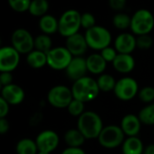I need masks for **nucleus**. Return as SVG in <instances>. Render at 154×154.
I'll use <instances>...</instances> for the list:
<instances>
[{
    "mask_svg": "<svg viewBox=\"0 0 154 154\" xmlns=\"http://www.w3.org/2000/svg\"><path fill=\"white\" fill-rule=\"evenodd\" d=\"M71 91L73 98L86 103L96 99L100 92V89L97 80L86 76L74 81Z\"/></svg>",
    "mask_w": 154,
    "mask_h": 154,
    "instance_id": "obj_1",
    "label": "nucleus"
},
{
    "mask_svg": "<svg viewBox=\"0 0 154 154\" xmlns=\"http://www.w3.org/2000/svg\"><path fill=\"white\" fill-rule=\"evenodd\" d=\"M103 128V121L95 112L87 111L79 117L78 129L82 133L86 139L98 138Z\"/></svg>",
    "mask_w": 154,
    "mask_h": 154,
    "instance_id": "obj_2",
    "label": "nucleus"
},
{
    "mask_svg": "<svg viewBox=\"0 0 154 154\" xmlns=\"http://www.w3.org/2000/svg\"><path fill=\"white\" fill-rule=\"evenodd\" d=\"M81 27V14L77 10H68L59 19L58 32L63 37H69L79 32Z\"/></svg>",
    "mask_w": 154,
    "mask_h": 154,
    "instance_id": "obj_3",
    "label": "nucleus"
},
{
    "mask_svg": "<svg viewBox=\"0 0 154 154\" xmlns=\"http://www.w3.org/2000/svg\"><path fill=\"white\" fill-rule=\"evenodd\" d=\"M85 38L88 47L96 51H102L108 47L112 41L110 32L106 28L98 25L86 30Z\"/></svg>",
    "mask_w": 154,
    "mask_h": 154,
    "instance_id": "obj_4",
    "label": "nucleus"
},
{
    "mask_svg": "<svg viewBox=\"0 0 154 154\" xmlns=\"http://www.w3.org/2000/svg\"><path fill=\"white\" fill-rule=\"evenodd\" d=\"M154 27V17L152 14L146 9L136 11L132 16L131 30L136 35L149 34Z\"/></svg>",
    "mask_w": 154,
    "mask_h": 154,
    "instance_id": "obj_5",
    "label": "nucleus"
},
{
    "mask_svg": "<svg viewBox=\"0 0 154 154\" xmlns=\"http://www.w3.org/2000/svg\"><path fill=\"white\" fill-rule=\"evenodd\" d=\"M125 133L121 126L108 125L104 127L98 136V143L106 149H115L125 142Z\"/></svg>",
    "mask_w": 154,
    "mask_h": 154,
    "instance_id": "obj_6",
    "label": "nucleus"
},
{
    "mask_svg": "<svg viewBox=\"0 0 154 154\" xmlns=\"http://www.w3.org/2000/svg\"><path fill=\"white\" fill-rule=\"evenodd\" d=\"M72 59V54L66 47L53 48L47 52V65L55 70L66 69Z\"/></svg>",
    "mask_w": 154,
    "mask_h": 154,
    "instance_id": "obj_7",
    "label": "nucleus"
},
{
    "mask_svg": "<svg viewBox=\"0 0 154 154\" xmlns=\"http://www.w3.org/2000/svg\"><path fill=\"white\" fill-rule=\"evenodd\" d=\"M48 102L56 108H65L73 100L71 89L68 87L59 85L50 89L47 96Z\"/></svg>",
    "mask_w": 154,
    "mask_h": 154,
    "instance_id": "obj_8",
    "label": "nucleus"
},
{
    "mask_svg": "<svg viewBox=\"0 0 154 154\" xmlns=\"http://www.w3.org/2000/svg\"><path fill=\"white\" fill-rule=\"evenodd\" d=\"M12 46L21 54H28L34 49V39L25 29H16L11 37Z\"/></svg>",
    "mask_w": 154,
    "mask_h": 154,
    "instance_id": "obj_9",
    "label": "nucleus"
},
{
    "mask_svg": "<svg viewBox=\"0 0 154 154\" xmlns=\"http://www.w3.org/2000/svg\"><path fill=\"white\" fill-rule=\"evenodd\" d=\"M137 81L130 77H125L116 81L114 92L117 98L123 101H129L133 99L138 93Z\"/></svg>",
    "mask_w": 154,
    "mask_h": 154,
    "instance_id": "obj_10",
    "label": "nucleus"
},
{
    "mask_svg": "<svg viewBox=\"0 0 154 154\" xmlns=\"http://www.w3.org/2000/svg\"><path fill=\"white\" fill-rule=\"evenodd\" d=\"M20 61V53L13 46H5L0 49V71L12 72Z\"/></svg>",
    "mask_w": 154,
    "mask_h": 154,
    "instance_id": "obj_11",
    "label": "nucleus"
},
{
    "mask_svg": "<svg viewBox=\"0 0 154 154\" xmlns=\"http://www.w3.org/2000/svg\"><path fill=\"white\" fill-rule=\"evenodd\" d=\"M36 144L39 152H52L59 145L60 138L57 133L51 130H45L40 133L36 138Z\"/></svg>",
    "mask_w": 154,
    "mask_h": 154,
    "instance_id": "obj_12",
    "label": "nucleus"
},
{
    "mask_svg": "<svg viewBox=\"0 0 154 154\" xmlns=\"http://www.w3.org/2000/svg\"><path fill=\"white\" fill-rule=\"evenodd\" d=\"M87 60L80 57H73L70 63L66 69V74L70 80L76 81L86 77L88 72Z\"/></svg>",
    "mask_w": 154,
    "mask_h": 154,
    "instance_id": "obj_13",
    "label": "nucleus"
},
{
    "mask_svg": "<svg viewBox=\"0 0 154 154\" xmlns=\"http://www.w3.org/2000/svg\"><path fill=\"white\" fill-rule=\"evenodd\" d=\"M66 48L69 51L72 56L74 57L82 56L88 48L85 35H82L78 32L74 35L68 37L66 42Z\"/></svg>",
    "mask_w": 154,
    "mask_h": 154,
    "instance_id": "obj_14",
    "label": "nucleus"
},
{
    "mask_svg": "<svg viewBox=\"0 0 154 154\" xmlns=\"http://www.w3.org/2000/svg\"><path fill=\"white\" fill-rule=\"evenodd\" d=\"M1 97H3L9 105H19L24 99V91L20 86L10 84L3 87Z\"/></svg>",
    "mask_w": 154,
    "mask_h": 154,
    "instance_id": "obj_15",
    "label": "nucleus"
},
{
    "mask_svg": "<svg viewBox=\"0 0 154 154\" xmlns=\"http://www.w3.org/2000/svg\"><path fill=\"white\" fill-rule=\"evenodd\" d=\"M136 47V38L131 33H121L115 42V48L118 53L131 54Z\"/></svg>",
    "mask_w": 154,
    "mask_h": 154,
    "instance_id": "obj_16",
    "label": "nucleus"
},
{
    "mask_svg": "<svg viewBox=\"0 0 154 154\" xmlns=\"http://www.w3.org/2000/svg\"><path fill=\"white\" fill-rule=\"evenodd\" d=\"M141 124L142 122L139 116L130 114V115H126L122 119L121 128L125 135L129 137H133V136H136L139 134L141 130Z\"/></svg>",
    "mask_w": 154,
    "mask_h": 154,
    "instance_id": "obj_17",
    "label": "nucleus"
},
{
    "mask_svg": "<svg viewBox=\"0 0 154 154\" xmlns=\"http://www.w3.org/2000/svg\"><path fill=\"white\" fill-rule=\"evenodd\" d=\"M112 63L115 69L120 73H129L135 66V61L133 56L125 53H118Z\"/></svg>",
    "mask_w": 154,
    "mask_h": 154,
    "instance_id": "obj_18",
    "label": "nucleus"
},
{
    "mask_svg": "<svg viewBox=\"0 0 154 154\" xmlns=\"http://www.w3.org/2000/svg\"><path fill=\"white\" fill-rule=\"evenodd\" d=\"M88 70L92 74H102L106 68V61L101 54L94 53L87 58Z\"/></svg>",
    "mask_w": 154,
    "mask_h": 154,
    "instance_id": "obj_19",
    "label": "nucleus"
},
{
    "mask_svg": "<svg viewBox=\"0 0 154 154\" xmlns=\"http://www.w3.org/2000/svg\"><path fill=\"white\" fill-rule=\"evenodd\" d=\"M123 154H143V142L136 136L128 137L122 144Z\"/></svg>",
    "mask_w": 154,
    "mask_h": 154,
    "instance_id": "obj_20",
    "label": "nucleus"
},
{
    "mask_svg": "<svg viewBox=\"0 0 154 154\" xmlns=\"http://www.w3.org/2000/svg\"><path fill=\"white\" fill-rule=\"evenodd\" d=\"M39 26L44 34H52L59 30V21L51 14H45L41 17Z\"/></svg>",
    "mask_w": 154,
    "mask_h": 154,
    "instance_id": "obj_21",
    "label": "nucleus"
},
{
    "mask_svg": "<svg viewBox=\"0 0 154 154\" xmlns=\"http://www.w3.org/2000/svg\"><path fill=\"white\" fill-rule=\"evenodd\" d=\"M26 61L33 69H41L47 64V53L33 50L27 54Z\"/></svg>",
    "mask_w": 154,
    "mask_h": 154,
    "instance_id": "obj_22",
    "label": "nucleus"
},
{
    "mask_svg": "<svg viewBox=\"0 0 154 154\" xmlns=\"http://www.w3.org/2000/svg\"><path fill=\"white\" fill-rule=\"evenodd\" d=\"M86 138L79 129H70L65 133L64 141L69 147H80Z\"/></svg>",
    "mask_w": 154,
    "mask_h": 154,
    "instance_id": "obj_23",
    "label": "nucleus"
},
{
    "mask_svg": "<svg viewBox=\"0 0 154 154\" xmlns=\"http://www.w3.org/2000/svg\"><path fill=\"white\" fill-rule=\"evenodd\" d=\"M39 152L36 142L24 138L20 140L16 144V152L17 154H37Z\"/></svg>",
    "mask_w": 154,
    "mask_h": 154,
    "instance_id": "obj_24",
    "label": "nucleus"
},
{
    "mask_svg": "<svg viewBox=\"0 0 154 154\" xmlns=\"http://www.w3.org/2000/svg\"><path fill=\"white\" fill-rule=\"evenodd\" d=\"M49 9V3L47 0H32L29 13L33 16H43Z\"/></svg>",
    "mask_w": 154,
    "mask_h": 154,
    "instance_id": "obj_25",
    "label": "nucleus"
},
{
    "mask_svg": "<svg viewBox=\"0 0 154 154\" xmlns=\"http://www.w3.org/2000/svg\"><path fill=\"white\" fill-rule=\"evenodd\" d=\"M97 81L100 91L103 92L114 91L116 85V81L115 78L109 74H101Z\"/></svg>",
    "mask_w": 154,
    "mask_h": 154,
    "instance_id": "obj_26",
    "label": "nucleus"
},
{
    "mask_svg": "<svg viewBox=\"0 0 154 154\" xmlns=\"http://www.w3.org/2000/svg\"><path fill=\"white\" fill-rule=\"evenodd\" d=\"M52 41L48 34H41L34 38V49L42 52H49L51 50Z\"/></svg>",
    "mask_w": 154,
    "mask_h": 154,
    "instance_id": "obj_27",
    "label": "nucleus"
},
{
    "mask_svg": "<svg viewBox=\"0 0 154 154\" xmlns=\"http://www.w3.org/2000/svg\"><path fill=\"white\" fill-rule=\"evenodd\" d=\"M139 118L142 124L146 125H154V104L144 106L139 113Z\"/></svg>",
    "mask_w": 154,
    "mask_h": 154,
    "instance_id": "obj_28",
    "label": "nucleus"
},
{
    "mask_svg": "<svg viewBox=\"0 0 154 154\" xmlns=\"http://www.w3.org/2000/svg\"><path fill=\"white\" fill-rule=\"evenodd\" d=\"M131 22H132V17H130L128 14L124 13H119L116 14L113 18L114 25L119 30H125L131 27Z\"/></svg>",
    "mask_w": 154,
    "mask_h": 154,
    "instance_id": "obj_29",
    "label": "nucleus"
},
{
    "mask_svg": "<svg viewBox=\"0 0 154 154\" xmlns=\"http://www.w3.org/2000/svg\"><path fill=\"white\" fill-rule=\"evenodd\" d=\"M84 104H85L84 102L73 98L71 103L67 107L69 115H71L72 116H79V117L84 113V109H85Z\"/></svg>",
    "mask_w": 154,
    "mask_h": 154,
    "instance_id": "obj_30",
    "label": "nucleus"
},
{
    "mask_svg": "<svg viewBox=\"0 0 154 154\" xmlns=\"http://www.w3.org/2000/svg\"><path fill=\"white\" fill-rule=\"evenodd\" d=\"M32 0H8L11 8L18 13H23L29 10Z\"/></svg>",
    "mask_w": 154,
    "mask_h": 154,
    "instance_id": "obj_31",
    "label": "nucleus"
},
{
    "mask_svg": "<svg viewBox=\"0 0 154 154\" xmlns=\"http://www.w3.org/2000/svg\"><path fill=\"white\" fill-rule=\"evenodd\" d=\"M152 38L149 34L138 35L136 38V46L141 50H148L152 45Z\"/></svg>",
    "mask_w": 154,
    "mask_h": 154,
    "instance_id": "obj_32",
    "label": "nucleus"
},
{
    "mask_svg": "<svg viewBox=\"0 0 154 154\" xmlns=\"http://www.w3.org/2000/svg\"><path fill=\"white\" fill-rule=\"evenodd\" d=\"M139 98L144 103H151L154 100V88L145 87L139 92Z\"/></svg>",
    "mask_w": 154,
    "mask_h": 154,
    "instance_id": "obj_33",
    "label": "nucleus"
},
{
    "mask_svg": "<svg viewBox=\"0 0 154 154\" xmlns=\"http://www.w3.org/2000/svg\"><path fill=\"white\" fill-rule=\"evenodd\" d=\"M95 23H96V19L92 14L84 13L81 14V27L85 28L86 30H88L94 27L96 25Z\"/></svg>",
    "mask_w": 154,
    "mask_h": 154,
    "instance_id": "obj_34",
    "label": "nucleus"
},
{
    "mask_svg": "<svg viewBox=\"0 0 154 154\" xmlns=\"http://www.w3.org/2000/svg\"><path fill=\"white\" fill-rule=\"evenodd\" d=\"M100 54L102 55V57L105 59V60H106V62H113L114 60L116 59V57L117 56L118 52L116 51V49L111 48V47L108 46V47L103 49V50L101 51V53H100Z\"/></svg>",
    "mask_w": 154,
    "mask_h": 154,
    "instance_id": "obj_35",
    "label": "nucleus"
},
{
    "mask_svg": "<svg viewBox=\"0 0 154 154\" xmlns=\"http://www.w3.org/2000/svg\"><path fill=\"white\" fill-rule=\"evenodd\" d=\"M0 84L2 87L13 84V75L11 72H1L0 75Z\"/></svg>",
    "mask_w": 154,
    "mask_h": 154,
    "instance_id": "obj_36",
    "label": "nucleus"
},
{
    "mask_svg": "<svg viewBox=\"0 0 154 154\" xmlns=\"http://www.w3.org/2000/svg\"><path fill=\"white\" fill-rule=\"evenodd\" d=\"M9 112V104L3 98L0 97V118H5Z\"/></svg>",
    "mask_w": 154,
    "mask_h": 154,
    "instance_id": "obj_37",
    "label": "nucleus"
},
{
    "mask_svg": "<svg viewBox=\"0 0 154 154\" xmlns=\"http://www.w3.org/2000/svg\"><path fill=\"white\" fill-rule=\"evenodd\" d=\"M126 4V0H109V5L114 10L124 9Z\"/></svg>",
    "mask_w": 154,
    "mask_h": 154,
    "instance_id": "obj_38",
    "label": "nucleus"
},
{
    "mask_svg": "<svg viewBox=\"0 0 154 154\" xmlns=\"http://www.w3.org/2000/svg\"><path fill=\"white\" fill-rule=\"evenodd\" d=\"M61 154H86L85 152L80 147H68L66 148Z\"/></svg>",
    "mask_w": 154,
    "mask_h": 154,
    "instance_id": "obj_39",
    "label": "nucleus"
},
{
    "mask_svg": "<svg viewBox=\"0 0 154 154\" xmlns=\"http://www.w3.org/2000/svg\"><path fill=\"white\" fill-rule=\"evenodd\" d=\"M9 130V122L5 118H0V134H5Z\"/></svg>",
    "mask_w": 154,
    "mask_h": 154,
    "instance_id": "obj_40",
    "label": "nucleus"
},
{
    "mask_svg": "<svg viewBox=\"0 0 154 154\" xmlns=\"http://www.w3.org/2000/svg\"><path fill=\"white\" fill-rule=\"evenodd\" d=\"M143 154H154V144L148 145V146L144 149Z\"/></svg>",
    "mask_w": 154,
    "mask_h": 154,
    "instance_id": "obj_41",
    "label": "nucleus"
},
{
    "mask_svg": "<svg viewBox=\"0 0 154 154\" xmlns=\"http://www.w3.org/2000/svg\"><path fill=\"white\" fill-rule=\"evenodd\" d=\"M37 154H51V153H49V152H38V153Z\"/></svg>",
    "mask_w": 154,
    "mask_h": 154,
    "instance_id": "obj_42",
    "label": "nucleus"
}]
</instances>
